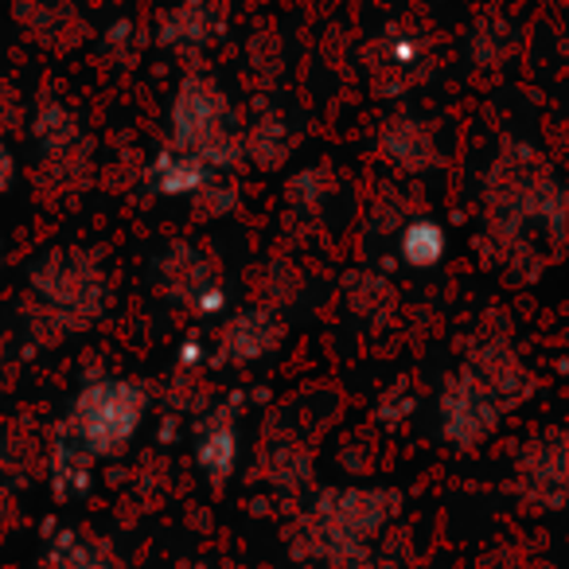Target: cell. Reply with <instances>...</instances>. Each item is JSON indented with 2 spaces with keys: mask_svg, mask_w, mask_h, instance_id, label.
Wrapping results in <instances>:
<instances>
[{
  "mask_svg": "<svg viewBox=\"0 0 569 569\" xmlns=\"http://www.w3.org/2000/svg\"><path fill=\"white\" fill-rule=\"evenodd\" d=\"M149 418V390L137 379H94L74 395L63 429L98 460L121 457Z\"/></svg>",
  "mask_w": 569,
  "mask_h": 569,
  "instance_id": "cell-5",
  "label": "cell"
},
{
  "mask_svg": "<svg viewBox=\"0 0 569 569\" xmlns=\"http://www.w3.org/2000/svg\"><path fill=\"white\" fill-rule=\"evenodd\" d=\"M413 406H418L413 390L406 387V382H395V387H390L387 395L379 398V421H387V426H398V421L410 418Z\"/></svg>",
  "mask_w": 569,
  "mask_h": 569,
  "instance_id": "cell-31",
  "label": "cell"
},
{
  "mask_svg": "<svg viewBox=\"0 0 569 569\" xmlns=\"http://www.w3.org/2000/svg\"><path fill=\"white\" fill-rule=\"evenodd\" d=\"M379 157L387 160L390 172L421 176L441 164V144L426 118L418 113H395L379 129Z\"/></svg>",
  "mask_w": 569,
  "mask_h": 569,
  "instance_id": "cell-12",
  "label": "cell"
},
{
  "mask_svg": "<svg viewBox=\"0 0 569 569\" xmlns=\"http://www.w3.org/2000/svg\"><path fill=\"white\" fill-rule=\"evenodd\" d=\"M511 491L530 511L569 507V426L546 429L519 452Z\"/></svg>",
  "mask_w": 569,
  "mask_h": 569,
  "instance_id": "cell-7",
  "label": "cell"
},
{
  "mask_svg": "<svg viewBox=\"0 0 569 569\" xmlns=\"http://www.w3.org/2000/svg\"><path fill=\"white\" fill-rule=\"evenodd\" d=\"M20 32L48 51H74L87 40V20L74 9V0H17Z\"/></svg>",
  "mask_w": 569,
  "mask_h": 569,
  "instance_id": "cell-15",
  "label": "cell"
},
{
  "mask_svg": "<svg viewBox=\"0 0 569 569\" xmlns=\"http://www.w3.org/2000/svg\"><path fill=\"white\" fill-rule=\"evenodd\" d=\"M40 176L51 183V191H79L90 183L94 176V144L79 141L74 149L51 152V157H40Z\"/></svg>",
  "mask_w": 569,
  "mask_h": 569,
  "instance_id": "cell-25",
  "label": "cell"
},
{
  "mask_svg": "<svg viewBox=\"0 0 569 569\" xmlns=\"http://www.w3.org/2000/svg\"><path fill=\"white\" fill-rule=\"evenodd\" d=\"M28 121V106L12 82H0V129H17Z\"/></svg>",
  "mask_w": 569,
  "mask_h": 569,
  "instance_id": "cell-32",
  "label": "cell"
},
{
  "mask_svg": "<svg viewBox=\"0 0 569 569\" xmlns=\"http://www.w3.org/2000/svg\"><path fill=\"white\" fill-rule=\"evenodd\" d=\"M281 343H284V312L261 309V305L230 312L219 325V356L227 363L250 367L258 359L273 356Z\"/></svg>",
  "mask_w": 569,
  "mask_h": 569,
  "instance_id": "cell-11",
  "label": "cell"
},
{
  "mask_svg": "<svg viewBox=\"0 0 569 569\" xmlns=\"http://www.w3.org/2000/svg\"><path fill=\"white\" fill-rule=\"evenodd\" d=\"M28 133H32L40 157H51V152L74 149L79 141H87L82 118L67 102H59V98H48V102H40L28 113Z\"/></svg>",
  "mask_w": 569,
  "mask_h": 569,
  "instance_id": "cell-22",
  "label": "cell"
},
{
  "mask_svg": "<svg viewBox=\"0 0 569 569\" xmlns=\"http://www.w3.org/2000/svg\"><path fill=\"white\" fill-rule=\"evenodd\" d=\"M168 133H172V144L196 152L211 172H230V168L246 164L234 106L211 74H188L176 87Z\"/></svg>",
  "mask_w": 569,
  "mask_h": 569,
  "instance_id": "cell-4",
  "label": "cell"
},
{
  "mask_svg": "<svg viewBox=\"0 0 569 569\" xmlns=\"http://www.w3.org/2000/svg\"><path fill=\"white\" fill-rule=\"evenodd\" d=\"M301 289H305L301 273L284 258H266L261 266H253V273H250L253 305H261V309H273V312L293 309V305L301 301Z\"/></svg>",
  "mask_w": 569,
  "mask_h": 569,
  "instance_id": "cell-23",
  "label": "cell"
},
{
  "mask_svg": "<svg viewBox=\"0 0 569 569\" xmlns=\"http://www.w3.org/2000/svg\"><path fill=\"white\" fill-rule=\"evenodd\" d=\"M12 343H9V336L0 332V390H9V382H12Z\"/></svg>",
  "mask_w": 569,
  "mask_h": 569,
  "instance_id": "cell-37",
  "label": "cell"
},
{
  "mask_svg": "<svg viewBox=\"0 0 569 569\" xmlns=\"http://www.w3.org/2000/svg\"><path fill=\"white\" fill-rule=\"evenodd\" d=\"M17 180V152L9 149V141L0 137V191H9Z\"/></svg>",
  "mask_w": 569,
  "mask_h": 569,
  "instance_id": "cell-36",
  "label": "cell"
},
{
  "mask_svg": "<svg viewBox=\"0 0 569 569\" xmlns=\"http://www.w3.org/2000/svg\"><path fill=\"white\" fill-rule=\"evenodd\" d=\"M149 188L164 199H191L207 180H211V168L196 157V152L180 149V144L168 141L157 157L149 160Z\"/></svg>",
  "mask_w": 569,
  "mask_h": 569,
  "instance_id": "cell-19",
  "label": "cell"
},
{
  "mask_svg": "<svg viewBox=\"0 0 569 569\" xmlns=\"http://www.w3.org/2000/svg\"><path fill=\"white\" fill-rule=\"evenodd\" d=\"M410 199L402 196L398 188H379L375 191V203H371V227L379 230V234H390V230H402L406 222H410Z\"/></svg>",
  "mask_w": 569,
  "mask_h": 569,
  "instance_id": "cell-29",
  "label": "cell"
},
{
  "mask_svg": "<svg viewBox=\"0 0 569 569\" xmlns=\"http://www.w3.org/2000/svg\"><path fill=\"white\" fill-rule=\"evenodd\" d=\"M258 472L273 491H301L312 480V445L284 426H269L258 445Z\"/></svg>",
  "mask_w": 569,
  "mask_h": 569,
  "instance_id": "cell-16",
  "label": "cell"
},
{
  "mask_svg": "<svg viewBox=\"0 0 569 569\" xmlns=\"http://www.w3.org/2000/svg\"><path fill=\"white\" fill-rule=\"evenodd\" d=\"M94 452L87 449V445L79 441V437H71L63 426L51 433V445H48V483L51 491H56L59 499H79L87 496L90 488H94Z\"/></svg>",
  "mask_w": 569,
  "mask_h": 569,
  "instance_id": "cell-18",
  "label": "cell"
},
{
  "mask_svg": "<svg viewBox=\"0 0 569 569\" xmlns=\"http://www.w3.org/2000/svg\"><path fill=\"white\" fill-rule=\"evenodd\" d=\"M196 468L203 472L207 483L222 488L230 476L238 472V460H242V433H238V410L234 402H219L211 406V413L203 418L196 433Z\"/></svg>",
  "mask_w": 569,
  "mask_h": 569,
  "instance_id": "cell-13",
  "label": "cell"
},
{
  "mask_svg": "<svg viewBox=\"0 0 569 569\" xmlns=\"http://www.w3.org/2000/svg\"><path fill=\"white\" fill-rule=\"evenodd\" d=\"M176 363H180V371H203L207 363V348L203 340H196V336H188V340L180 343V351H176Z\"/></svg>",
  "mask_w": 569,
  "mask_h": 569,
  "instance_id": "cell-34",
  "label": "cell"
},
{
  "mask_svg": "<svg viewBox=\"0 0 569 569\" xmlns=\"http://www.w3.org/2000/svg\"><path fill=\"white\" fill-rule=\"evenodd\" d=\"M503 413L507 410L499 406V398L465 363L445 375L441 390H437V429L452 449H480L499 429Z\"/></svg>",
  "mask_w": 569,
  "mask_h": 569,
  "instance_id": "cell-6",
  "label": "cell"
},
{
  "mask_svg": "<svg viewBox=\"0 0 569 569\" xmlns=\"http://www.w3.org/2000/svg\"><path fill=\"white\" fill-rule=\"evenodd\" d=\"M110 273L94 250L56 246L28 273L24 328L32 343L56 348L94 328L110 312Z\"/></svg>",
  "mask_w": 569,
  "mask_h": 569,
  "instance_id": "cell-3",
  "label": "cell"
},
{
  "mask_svg": "<svg viewBox=\"0 0 569 569\" xmlns=\"http://www.w3.org/2000/svg\"><path fill=\"white\" fill-rule=\"evenodd\" d=\"M483 246L519 281L569 250V183L527 141L507 137L483 172Z\"/></svg>",
  "mask_w": 569,
  "mask_h": 569,
  "instance_id": "cell-1",
  "label": "cell"
},
{
  "mask_svg": "<svg viewBox=\"0 0 569 569\" xmlns=\"http://www.w3.org/2000/svg\"><path fill=\"white\" fill-rule=\"evenodd\" d=\"M343 305H348L351 317H359L363 325H382V320L395 317L398 289L379 269H351V273L343 277Z\"/></svg>",
  "mask_w": 569,
  "mask_h": 569,
  "instance_id": "cell-21",
  "label": "cell"
},
{
  "mask_svg": "<svg viewBox=\"0 0 569 569\" xmlns=\"http://www.w3.org/2000/svg\"><path fill=\"white\" fill-rule=\"evenodd\" d=\"M246 59H250V74L261 82V87H269V82L281 79L284 56H281V40H277L273 32H261L258 40L250 43V51H246Z\"/></svg>",
  "mask_w": 569,
  "mask_h": 569,
  "instance_id": "cell-30",
  "label": "cell"
},
{
  "mask_svg": "<svg viewBox=\"0 0 569 569\" xmlns=\"http://www.w3.org/2000/svg\"><path fill=\"white\" fill-rule=\"evenodd\" d=\"M449 253V234L437 219L429 214H413L402 230H398V258L410 269H433Z\"/></svg>",
  "mask_w": 569,
  "mask_h": 569,
  "instance_id": "cell-24",
  "label": "cell"
},
{
  "mask_svg": "<svg viewBox=\"0 0 569 569\" xmlns=\"http://www.w3.org/2000/svg\"><path fill=\"white\" fill-rule=\"evenodd\" d=\"M297 149L293 126L281 110L273 106H261L258 113L250 118V126L242 129V157L246 164H253L258 172H277V168L289 164Z\"/></svg>",
  "mask_w": 569,
  "mask_h": 569,
  "instance_id": "cell-17",
  "label": "cell"
},
{
  "mask_svg": "<svg viewBox=\"0 0 569 569\" xmlns=\"http://www.w3.org/2000/svg\"><path fill=\"white\" fill-rule=\"evenodd\" d=\"M465 367L499 398V406H503L507 413L527 402L530 390H535V375H530L519 348L511 343V332L499 325L480 328V336H476L465 351Z\"/></svg>",
  "mask_w": 569,
  "mask_h": 569,
  "instance_id": "cell-8",
  "label": "cell"
},
{
  "mask_svg": "<svg viewBox=\"0 0 569 569\" xmlns=\"http://www.w3.org/2000/svg\"><path fill=\"white\" fill-rule=\"evenodd\" d=\"M332 191H336L332 172L320 164L301 168V172L289 176V183H284V199H289V207H297L301 214H317L320 207L332 199Z\"/></svg>",
  "mask_w": 569,
  "mask_h": 569,
  "instance_id": "cell-27",
  "label": "cell"
},
{
  "mask_svg": "<svg viewBox=\"0 0 569 569\" xmlns=\"http://www.w3.org/2000/svg\"><path fill=\"white\" fill-rule=\"evenodd\" d=\"M222 284V266L211 250L196 242H172L157 261V289L172 305L191 312V305L203 293Z\"/></svg>",
  "mask_w": 569,
  "mask_h": 569,
  "instance_id": "cell-10",
  "label": "cell"
},
{
  "mask_svg": "<svg viewBox=\"0 0 569 569\" xmlns=\"http://www.w3.org/2000/svg\"><path fill=\"white\" fill-rule=\"evenodd\" d=\"M191 203H196V211L207 214V219H227V214L238 211V183L230 180L227 172H214L211 180L191 196Z\"/></svg>",
  "mask_w": 569,
  "mask_h": 569,
  "instance_id": "cell-28",
  "label": "cell"
},
{
  "mask_svg": "<svg viewBox=\"0 0 569 569\" xmlns=\"http://www.w3.org/2000/svg\"><path fill=\"white\" fill-rule=\"evenodd\" d=\"M367 74H371V87L387 98H398V94H406V90H413L429 74L426 40L398 24L387 28V32L367 48Z\"/></svg>",
  "mask_w": 569,
  "mask_h": 569,
  "instance_id": "cell-9",
  "label": "cell"
},
{
  "mask_svg": "<svg viewBox=\"0 0 569 569\" xmlns=\"http://www.w3.org/2000/svg\"><path fill=\"white\" fill-rule=\"evenodd\" d=\"M20 519V507H17V491H12L9 480H0V538L9 535Z\"/></svg>",
  "mask_w": 569,
  "mask_h": 569,
  "instance_id": "cell-35",
  "label": "cell"
},
{
  "mask_svg": "<svg viewBox=\"0 0 569 569\" xmlns=\"http://www.w3.org/2000/svg\"><path fill=\"white\" fill-rule=\"evenodd\" d=\"M402 515V491L387 483H332L289 527V553L325 569H375V546Z\"/></svg>",
  "mask_w": 569,
  "mask_h": 569,
  "instance_id": "cell-2",
  "label": "cell"
},
{
  "mask_svg": "<svg viewBox=\"0 0 569 569\" xmlns=\"http://www.w3.org/2000/svg\"><path fill=\"white\" fill-rule=\"evenodd\" d=\"M222 32H227V17H222L214 0H180V4H172L157 20V36L152 40L164 51H176V56H199Z\"/></svg>",
  "mask_w": 569,
  "mask_h": 569,
  "instance_id": "cell-14",
  "label": "cell"
},
{
  "mask_svg": "<svg viewBox=\"0 0 569 569\" xmlns=\"http://www.w3.org/2000/svg\"><path fill=\"white\" fill-rule=\"evenodd\" d=\"M137 28L129 24V20H113L110 28H106V48L113 51V56H121V59H129L133 56V48H137Z\"/></svg>",
  "mask_w": 569,
  "mask_h": 569,
  "instance_id": "cell-33",
  "label": "cell"
},
{
  "mask_svg": "<svg viewBox=\"0 0 569 569\" xmlns=\"http://www.w3.org/2000/svg\"><path fill=\"white\" fill-rule=\"evenodd\" d=\"M511 51H515V28L507 24V20L483 17V20H476L472 32H468V59H472L476 67H483V71L503 67L507 59H511Z\"/></svg>",
  "mask_w": 569,
  "mask_h": 569,
  "instance_id": "cell-26",
  "label": "cell"
},
{
  "mask_svg": "<svg viewBox=\"0 0 569 569\" xmlns=\"http://www.w3.org/2000/svg\"><path fill=\"white\" fill-rule=\"evenodd\" d=\"M188 569H211V566H203V561H196V566H188Z\"/></svg>",
  "mask_w": 569,
  "mask_h": 569,
  "instance_id": "cell-38",
  "label": "cell"
},
{
  "mask_svg": "<svg viewBox=\"0 0 569 569\" xmlns=\"http://www.w3.org/2000/svg\"><path fill=\"white\" fill-rule=\"evenodd\" d=\"M43 569H126L106 538L82 535V530H56L48 538Z\"/></svg>",
  "mask_w": 569,
  "mask_h": 569,
  "instance_id": "cell-20",
  "label": "cell"
}]
</instances>
